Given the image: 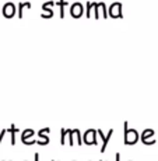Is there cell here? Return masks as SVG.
I'll use <instances>...</instances> for the list:
<instances>
[{"label":"cell","instance_id":"cell-1","mask_svg":"<svg viewBox=\"0 0 158 161\" xmlns=\"http://www.w3.org/2000/svg\"><path fill=\"white\" fill-rule=\"evenodd\" d=\"M123 128H125V132H123V137H125V144L128 146H132V144H136L140 137L139 132L136 129H129V123L125 122L123 123Z\"/></svg>","mask_w":158,"mask_h":161},{"label":"cell","instance_id":"cell-2","mask_svg":"<svg viewBox=\"0 0 158 161\" xmlns=\"http://www.w3.org/2000/svg\"><path fill=\"white\" fill-rule=\"evenodd\" d=\"M97 130L95 129H88V130H85L84 136H83V142H84L85 144H97Z\"/></svg>","mask_w":158,"mask_h":161},{"label":"cell","instance_id":"cell-3","mask_svg":"<svg viewBox=\"0 0 158 161\" xmlns=\"http://www.w3.org/2000/svg\"><path fill=\"white\" fill-rule=\"evenodd\" d=\"M141 142L144 144H154L155 139H154V130L153 129H145L141 133Z\"/></svg>","mask_w":158,"mask_h":161},{"label":"cell","instance_id":"cell-4","mask_svg":"<svg viewBox=\"0 0 158 161\" xmlns=\"http://www.w3.org/2000/svg\"><path fill=\"white\" fill-rule=\"evenodd\" d=\"M109 14L112 17H122V3L120 2H113L112 4L109 6Z\"/></svg>","mask_w":158,"mask_h":161},{"label":"cell","instance_id":"cell-5","mask_svg":"<svg viewBox=\"0 0 158 161\" xmlns=\"http://www.w3.org/2000/svg\"><path fill=\"white\" fill-rule=\"evenodd\" d=\"M2 11L6 17H13L14 13H15V4L13 2H6L4 4H3Z\"/></svg>","mask_w":158,"mask_h":161},{"label":"cell","instance_id":"cell-6","mask_svg":"<svg viewBox=\"0 0 158 161\" xmlns=\"http://www.w3.org/2000/svg\"><path fill=\"white\" fill-rule=\"evenodd\" d=\"M67 133H69V137H70V146H73L76 142H74V137L77 139V143L79 144H81L83 143V140H81V133H80L79 129H70V130H67Z\"/></svg>","mask_w":158,"mask_h":161},{"label":"cell","instance_id":"cell-7","mask_svg":"<svg viewBox=\"0 0 158 161\" xmlns=\"http://www.w3.org/2000/svg\"><path fill=\"white\" fill-rule=\"evenodd\" d=\"M97 133L101 136V139H102V146H101V151H105V148H106V144H108V142H109V137L112 136V133H113V129H109V132L106 133V135H104L102 133L101 129H98Z\"/></svg>","mask_w":158,"mask_h":161},{"label":"cell","instance_id":"cell-8","mask_svg":"<svg viewBox=\"0 0 158 161\" xmlns=\"http://www.w3.org/2000/svg\"><path fill=\"white\" fill-rule=\"evenodd\" d=\"M83 10H84V7H83V4L80 2H74L72 4V7H70V13H72L74 17H80V15L83 14Z\"/></svg>","mask_w":158,"mask_h":161},{"label":"cell","instance_id":"cell-9","mask_svg":"<svg viewBox=\"0 0 158 161\" xmlns=\"http://www.w3.org/2000/svg\"><path fill=\"white\" fill-rule=\"evenodd\" d=\"M56 6L60 7V15L63 17L64 15V7L69 6V2H66V0H56Z\"/></svg>","mask_w":158,"mask_h":161},{"label":"cell","instance_id":"cell-10","mask_svg":"<svg viewBox=\"0 0 158 161\" xmlns=\"http://www.w3.org/2000/svg\"><path fill=\"white\" fill-rule=\"evenodd\" d=\"M34 136V130L32 129H25V130H23V133H21V140H25V139H30Z\"/></svg>","mask_w":158,"mask_h":161},{"label":"cell","instance_id":"cell-11","mask_svg":"<svg viewBox=\"0 0 158 161\" xmlns=\"http://www.w3.org/2000/svg\"><path fill=\"white\" fill-rule=\"evenodd\" d=\"M25 6L27 7H30L31 3L30 2H20L18 3V15H20V17H23V8L25 7Z\"/></svg>","mask_w":158,"mask_h":161},{"label":"cell","instance_id":"cell-12","mask_svg":"<svg viewBox=\"0 0 158 161\" xmlns=\"http://www.w3.org/2000/svg\"><path fill=\"white\" fill-rule=\"evenodd\" d=\"M8 130H10V133H11V144H15V132H17L18 129L15 128L14 125H11Z\"/></svg>","mask_w":158,"mask_h":161},{"label":"cell","instance_id":"cell-13","mask_svg":"<svg viewBox=\"0 0 158 161\" xmlns=\"http://www.w3.org/2000/svg\"><path fill=\"white\" fill-rule=\"evenodd\" d=\"M98 6H100V10H102V14H104V17H106V15H108V11H106V6H105V2H100V3H98Z\"/></svg>","mask_w":158,"mask_h":161},{"label":"cell","instance_id":"cell-14","mask_svg":"<svg viewBox=\"0 0 158 161\" xmlns=\"http://www.w3.org/2000/svg\"><path fill=\"white\" fill-rule=\"evenodd\" d=\"M60 130H62L60 143H62V144H64V143H66V133H67V130H66V129H60Z\"/></svg>","mask_w":158,"mask_h":161},{"label":"cell","instance_id":"cell-15","mask_svg":"<svg viewBox=\"0 0 158 161\" xmlns=\"http://www.w3.org/2000/svg\"><path fill=\"white\" fill-rule=\"evenodd\" d=\"M23 143H24V144H28V146H30V144H35L36 140H35V139H32V137H30V139H25Z\"/></svg>","mask_w":158,"mask_h":161},{"label":"cell","instance_id":"cell-16","mask_svg":"<svg viewBox=\"0 0 158 161\" xmlns=\"http://www.w3.org/2000/svg\"><path fill=\"white\" fill-rule=\"evenodd\" d=\"M92 6H94V2H90L88 0V2H87V15H88V17H90V11H91Z\"/></svg>","mask_w":158,"mask_h":161},{"label":"cell","instance_id":"cell-17","mask_svg":"<svg viewBox=\"0 0 158 161\" xmlns=\"http://www.w3.org/2000/svg\"><path fill=\"white\" fill-rule=\"evenodd\" d=\"M6 132H7V129H3V130L0 132V143H2V140H3V137H4Z\"/></svg>","mask_w":158,"mask_h":161},{"label":"cell","instance_id":"cell-18","mask_svg":"<svg viewBox=\"0 0 158 161\" xmlns=\"http://www.w3.org/2000/svg\"><path fill=\"white\" fill-rule=\"evenodd\" d=\"M115 161H120V154L119 153L115 154Z\"/></svg>","mask_w":158,"mask_h":161},{"label":"cell","instance_id":"cell-19","mask_svg":"<svg viewBox=\"0 0 158 161\" xmlns=\"http://www.w3.org/2000/svg\"><path fill=\"white\" fill-rule=\"evenodd\" d=\"M34 161H39V154L35 153V156H34Z\"/></svg>","mask_w":158,"mask_h":161},{"label":"cell","instance_id":"cell-20","mask_svg":"<svg viewBox=\"0 0 158 161\" xmlns=\"http://www.w3.org/2000/svg\"><path fill=\"white\" fill-rule=\"evenodd\" d=\"M100 161H105V160H100Z\"/></svg>","mask_w":158,"mask_h":161},{"label":"cell","instance_id":"cell-21","mask_svg":"<svg viewBox=\"0 0 158 161\" xmlns=\"http://www.w3.org/2000/svg\"><path fill=\"white\" fill-rule=\"evenodd\" d=\"M52 161H56V160H52Z\"/></svg>","mask_w":158,"mask_h":161},{"label":"cell","instance_id":"cell-22","mask_svg":"<svg viewBox=\"0 0 158 161\" xmlns=\"http://www.w3.org/2000/svg\"><path fill=\"white\" fill-rule=\"evenodd\" d=\"M73 161H76V160H73Z\"/></svg>","mask_w":158,"mask_h":161},{"label":"cell","instance_id":"cell-23","mask_svg":"<svg viewBox=\"0 0 158 161\" xmlns=\"http://www.w3.org/2000/svg\"><path fill=\"white\" fill-rule=\"evenodd\" d=\"M90 161H91V160H90Z\"/></svg>","mask_w":158,"mask_h":161},{"label":"cell","instance_id":"cell-24","mask_svg":"<svg viewBox=\"0 0 158 161\" xmlns=\"http://www.w3.org/2000/svg\"><path fill=\"white\" fill-rule=\"evenodd\" d=\"M25 161H27V160H25Z\"/></svg>","mask_w":158,"mask_h":161}]
</instances>
